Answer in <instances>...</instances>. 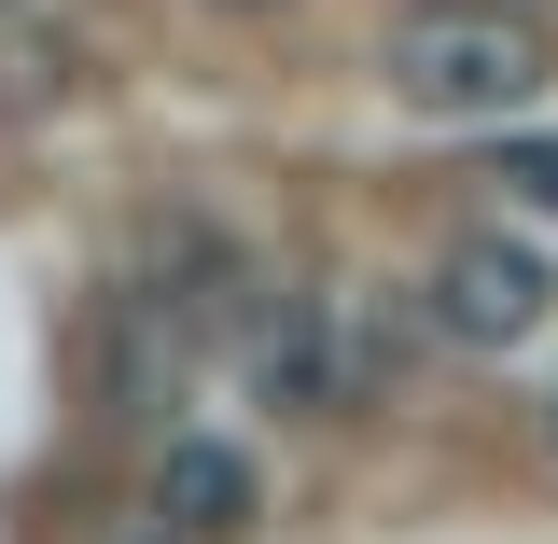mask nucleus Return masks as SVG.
Masks as SVG:
<instances>
[{
    "label": "nucleus",
    "mask_w": 558,
    "mask_h": 544,
    "mask_svg": "<svg viewBox=\"0 0 558 544\" xmlns=\"http://www.w3.org/2000/svg\"><path fill=\"white\" fill-rule=\"evenodd\" d=\"M545 70H558V43L502 0H418L391 28V98L418 126H502V112L545 98Z\"/></svg>",
    "instance_id": "1"
},
{
    "label": "nucleus",
    "mask_w": 558,
    "mask_h": 544,
    "mask_svg": "<svg viewBox=\"0 0 558 544\" xmlns=\"http://www.w3.org/2000/svg\"><path fill=\"white\" fill-rule=\"evenodd\" d=\"M238 363H252V391L293 419H349L391 391V322L363 307V293H266L252 307V336H238Z\"/></svg>",
    "instance_id": "2"
},
{
    "label": "nucleus",
    "mask_w": 558,
    "mask_h": 544,
    "mask_svg": "<svg viewBox=\"0 0 558 544\" xmlns=\"http://www.w3.org/2000/svg\"><path fill=\"white\" fill-rule=\"evenodd\" d=\"M418 322L447 349H517L531 322H545V266L517 252V238H488V223H461L433 266H418Z\"/></svg>",
    "instance_id": "3"
},
{
    "label": "nucleus",
    "mask_w": 558,
    "mask_h": 544,
    "mask_svg": "<svg viewBox=\"0 0 558 544\" xmlns=\"http://www.w3.org/2000/svg\"><path fill=\"white\" fill-rule=\"evenodd\" d=\"M252 503H266V475H252V447H223V433H182V447L154 461V531H182V544H238Z\"/></svg>",
    "instance_id": "4"
},
{
    "label": "nucleus",
    "mask_w": 558,
    "mask_h": 544,
    "mask_svg": "<svg viewBox=\"0 0 558 544\" xmlns=\"http://www.w3.org/2000/svg\"><path fill=\"white\" fill-rule=\"evenodd\" d=\"M488 182H502L517 209H545V223H558V140H517V154H502Z\"/></svg>",
    "instance_id": "5"
},
{
    "label": "nucleus",
    "mask_w": 558,
    "mask_h": 544,
    "mask_svg": "<svg viewBox=\"0 0 558 544\" xmlns=\"http://www.w3.org/2000/svg\"><path fill=\"white\" fill-rule=\"evenodd\" d=\"M223 14H266V0H223Z\"/></svg>",
    "instance_id": "6"
},
{
    "label": "nucleus",
    "mask_w": 558,
    "mask_h": 544,
    "mask_svg": "<svg viewBox=\"0 0 558 544\" xmlns=\"http://www.w3.org/2000/svg\"><path fill=\"white\" fill-rule=\"evenodd\" d=\"M154 544H182V531H154Z\"/></svg>",
    "instance_id": "7"
}]
</instances>
